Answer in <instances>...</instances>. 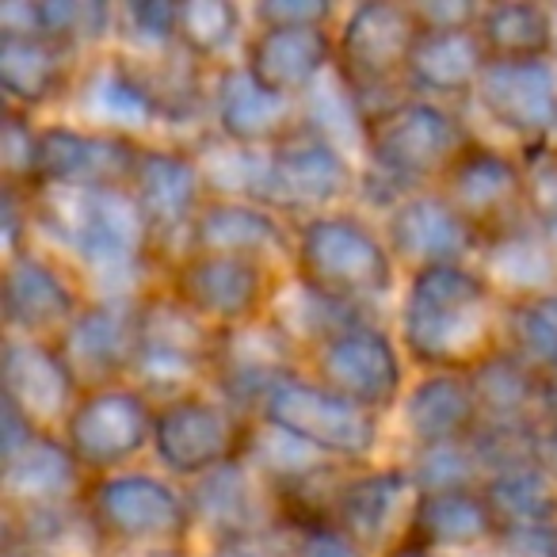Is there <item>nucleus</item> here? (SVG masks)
<instances>
[{
	"label": "nucleus",
	"mask_w": 557,
	"mask_h": 557,
	"mask_svg": "<svg viewBox=\"0 0 557 557\" xmlns=\"http://www.w3.org/2000/svg\"><path fill=\"white\" fill-rule=\"evenodd\" d=\"M85 516L108 554L141 546H187L195 531L187 488L161 470H131L92 478Z\"/></svg>",
	"instance_id": "39448f33"
},
{
	"label": "nucleus",
	"mask_w": 557,
	"mask_h": 557,
	"mask_svg": "<svg viewBox=\"0 0 557 557\" xmlns=\"http://www.w3.org/2000/svg\"><path fill=\"white\" fill-rule=\"evenodd\" d=\"M473 103L496 123L519 138V146L554 141L557 134V62L534 58V62H488L473 88Z\"/></svg>",
	"instance_id": "5701e85b"
},
{
	"label": "nucleus",
	"mask_w": 557,
	"mask_h": 557,
	"mask_svg": "<svg viewBox=\"0 0 557 557\" xmlns=\"http://www.w3.org/2000/svg\"><path fill=\"white\" fill-rule=\"evenodd\" d=\"M504 348L542 379H557V295L504 306Z\"/></svg>",
	"instance_id": "ea45409f"
},
{
	"label": "nucleus",
	"mask_w": 557,
	"mask_h": 557,
	"mask_svg": "<svg viewBox=\"0 0 557 557\" xmlns=\"http://www.w3.org/2000/svg\"><path fill=\"white\" fill-rule=\"evenodd\" d=\"M440 191L458 210V218L478 233L481 245L527 218L523 164H519V157L504 153L496 146H485L478 138L447 169V176L440 180Z\"/></svg>",
	"instance_id": "6ab92c4d"
},
{
	"label": "nucleus",
	"mask_w": 557,
	"mask_h": 557,
	"mask_svg": "<svg viewBox=\"0 0 557 557\" xmlns=\"http://www.w3.org/2000/svg\"><path fill=\"white\" fill-rule=\"evenodd\" d=\"M141 146L146 141L131 134L47 123L42 126V187H131Z\"/></svg>",
	"instance_id": "393cba45"
},
{
	"label": "nucleus",
	"mask_w": 557,
	"mask_h": 557,
	"mask_svg": "<svg viewBox=\"0 0 557 557\" xmlns=\"http://www.w3.org/2000/svg\"><path fill=\"white\" fill-rule=\"evenodd\" d=\"M397 344L420 374H470L504 344V302L478 263H443L409 275L397 306Z\"/></svg>",
	"instance_id": "f03ea898"
},
{
	"label": "nucleus",
	"mask_w": 557,
	"mask_h": 557,
	"mask_svg": "<svg viewBox=\"0 0 557 557\" xmlns=\"http://www.w3.org/2000/svg\"><path fill=\"white\" fill-rule=\"evenodd\" d=\"M470 141L473 134L447 103L405 96L401 103H394L367 123V172L389 184L397 202L401 195L440 187V180L447 176V169L462 157Z\"/></svg>",
	"instance_id": "20e7f679"
},
{
	"label": "nucleus",
	"mask_w": 557,
	"mask_h": 557,
	"mask_svg": "<svg viewBox=\"0 0 557 557\" xmlns=\"http://www.w3.org/2000/svg\"><path fill=\"white\" fill-rule=\"evenodd\" d=\"M302 126L298 100L275 96L240 62H225L210 73V134L240 149H275Z\"/></svg>",
	"instance_id": "4be33fe9"
},
{
	"label": "nucleus",
	"mask_w": 557,
	"mask_h": 557,
	"mask_svg": "<svg viewBox=\"0 0 557 557\" xmlns=\"http://www.w3.org/2000/svg\"><path fill=\"white\" fill-rule=\"evenodd\" d=\"M176 9L169 0H138L115 9V35L126 42V54H169L176 50Z\"/></svg>",
	"instance_id": "c03bdc74"
},
{
	"label": "nucleus",
	"mask_w": 557,
	"mask_h": 557,
	"mask_svg": "<svg viewBox=\"0 0 557 557\" xmlns=\"http://www.w3.org/2000/svg\"><path fill=\"white\" fill-rule=\"evenodd\" d=\"M108 557H191L187 546H141V549H119Z\"/></svg>",
	"instance_id": "603ef678"
},
{
	"label": "nucleus",
	"mask_w": 557,
	"mask_h": 557,
	"mask_svg": "<svg viewBox=\"0 0 557 557\" xmlns=\"http://www.w3.org/2000/svg\"><path fill=\"white\" fill-rule=\"evenodd\" d=\"M0 172H4V187H16V191L35 195L42 187V126H35L27 111L4 108Z\"/></svg>",
	"instance_id": "37998d69"
},
{
	"label": "nucleus",
	"mask_w": 557,
	"mask_h": 557,
	"mask_svg": "<svg viewBox=\"0 0 557 557\" xmlns=\"http://www.w3.org/2000/svg\"><path fill=\"white\" fill-rule=\"evenodd\" d=\"M256 420L283 428L287 435L302 440L306 447L336 458L341 466H371L382 440V417L359 409V405L336 397L306 371L283 379L263 397Z\"/></svg>",
	"instance_id": "0eeeda50"
},
{
	"label": "nucleus",
	"mask_w": 557,
	"mask_h": 557,
	"mask_svg": "<svg viewBox=\"0 0 557 557\" xmlns=\"http://www.w3.org/2000/svg\"><path fill=\"white\" fill-rule=\"evenodd\" d=\"M405 539L435 549V554H473L496 549L500 519L481 488H447V493H417Z\"/></svg>",
	"instance_id": "c85d7f7f"
},
{
	"label": "nucleus",
	"mask_w": 557,
	"mask_h": 557,
	"mask_svg": "<svg viewBox=\"0 0 557 557\" xmlns=\"http://www.w3.org/2000/svg\"><path fill=\"white\" fill-rule=\"evenodd\" d=\"M245 12L233 0H184L176 9V42L199 65L218 70L237 47H245Z\"/></svg>",
	"instance_id": "4c0bfd02"
},
{
	"label": "nucleus",
	"mask_w": 557,
	"mask_h": 557,
	"mask_svg": "<svg viewBox=\"0 0 557 557\" xmlns=\"http://www.w3.org/2000/svg\"><path fill=\"white\" fill-rule=\"evenodd\" d=\"M481 493L493 504L496 519H500V531L557 523V481L549 478V470L539 458L488 473Z\"/></svg>",
	"instance_id": "e433bc0d"
},
{
	"label": "nucleus",
	"mask_w": 557,
	"mask_h": 557,
	"mask_svg": "<svg viewBox=\"0 0 557 557\" xmlns=\"http://www.w3.org/2000/svg\"><path fill=\"white\" fill-rule=\"evenodd\" d=\"M131 191L138 199L146 222L153 225L157 248H161V260L172 263L187 252V237H191L195 218L202 214L210 199L207 176H202V164L195 157L191 146H153L146 141L138 157V169L131 176Z\"/></svg>",
	"instance_id": "2eb2a0df"
},
{
	"label": "nucleus",
	"mask_w": 557,
	"mask_h": 557,
	"mask_svg": "<svg viewBox=\"0 0 557 557\" xmlns=\"http://www.w3.org/2000/svg\"><path fill=\"white\" fill-rule=\"evenodd\" d=\"M70 100L92 131L131 134V138L141 141L149 126L161 123V111H157L146 81L138 77V70L123 50L88 62Z\"/></svg>",
	"instance_id": "cd10ccee"
},
{
	"label": "nucleus",
	"mask_w": 557,
	"mask_h": 557,
	"mask_svg": "<svg viewBox=\"0 0 557 557\" xmlns=\"http://www.w3.org/2000/svg\"><path fill=\"white\" fill-rule=\"evenodd\" d=\"M268 318L275 321L306 356H310L318 344L348 333V329L374 325V310H359V306H344V302H336V298L318 295V290H310L302 278H295V275L278 278V287L268 306Z\"/></svg>",
	"instance_id": "72a5a7b5"
},
{
	"label": "nucleus",
	"mask_w": 557,
	"mask_h": 557,
	"mask_svg": "<svg viewBox=\"0 0 557 557\" xmlns=\"http://www.w3.org/2000/svg\"><path fill=\"white\" fill-rule=\"evenodd\" d=\"M187 252L245 256L275 268V260L290 263L295 256V222L248 199H207L191 225Z\"/></svg>",
	"instance_id": "bb28decb"
},
{
	"label": "nucleus",
	"mask_w": 557,
	"mask_h": 557,
	"mask_svg": "<svg viewBox=\"0 0 557 557\" xmlns=\"http://www.w3.org/2000/svg\"><path fill=\"white\" fill-rule=\"evenodd\" d=\"M397 412H401V428L412 447L473 440L478 428L485 424L470 374H458V371L420 374L405 389V401Z\"/></svg>",
	"instance_id": "c756f323"
},
{
	"label": "nucleus",
	"mask_w": 557,
	"mask_h": 557,
	"mask_svg": "<svg viewBox=\"0 0 557 557\" xmlns=\"http://www.w3.org/2000/svg\"><path fill=\"white\" fill-rule=\"evenodd\" d=\"M278 278L283 275H275L271 263L245 260V256L184 252L164 271V290L222 333V329L263 318Z\"/></svg>",
	"instance_id": "1a4fd4ad"
},
{
	"label": "nucleus",
	"mask_w": 557,
	"mask_h": 557,
	"mask_svg": "<svg viewBox=\"0 0 557 557\" xmlns=\"http://www.w3.org/2000/svg\"><path fill=\"white\" fill-rule=\"evenodd\" d=\"M81 50L54 39H0V92L4 108L39 111L73 96L85 65Z\"/></svg>",
	"instance_id": "7c9ffc66"
},
{
	"label": "nucleus",
	"mask_w": 557,
	"mask_h": 557,
	"mask_svg": "<svg viewBox=\"0 0 557 557\" xmlns=\"http://www.w3.org/2000/svg\"><path fill=\"white\" fill-rule=\"evenodd\" d=\"M0 557H58V554H50L47 546H35V542H27V539H16V534H4Z\"/></svg>",
	"instance_id": "3c124183"
},
{
	"label": "nucleus",
	"mask_w": 557,
	"mask_h": 557,
	"mask_svg": "<svg viewBox=\"0 0 557 557\" xmlns=\"http://www.w3.org/2000/svg\"><path fill=\"white\" fill-rule=\"evenodd\" d=\"M478 35L493 62H534V58H554L557 24L554 12L542 4L500 0L481 9Z\"/></svg>",
	"instance_id": "c9c22d12"
},
{
	"label": "nucleus",
	"mask_w": 557,
	"mask_h": 557,
	"mask_svg": "<svg viewBox=\"0 0 557 557\" xmlns=\"http://www.w3.org/2000/svg\"><path fill=\"white\" fill-rule=\"evenodd\" d=\"M92 473L77 462L70 443L54 432H39L20 450L4 455V519H32L47 511L81 508Z\"/></svg>",
	"instance_id": "412c9836"
},
{
	"label": "nucleus",
	"mask_w": 557,
	"mask_h": 557,
	"mask_svg": "<svg viewBox=\"0 0 557 557\" xmlns=\"http://www.w3.org/2000/svg\"><path fill=\"white\" fill-rule=\"evenodd\" d=\"M539 462L549 470V478L557 481V424H542L539 428V447H534Z\"/></svg>",
	"instance_id": "8fccbe9b"
},
{
	"label": "nucleus",
	"mask_w": 557,
	"mask_h": 557,
	"mask_svg": "<svg viewBox=\"0 0 557 557\" xmlns=\"http://www.w3.org/2000/svg\"><path fill=\"white\" fill-rule=\"evenodd\" d=\"M488 47L481 42L478 27L462 32H424L409 58V92L424 100H473L481 73L488 70Z\"/></svg>",
	"instance_id": "473e14b6"
},
{
	"label": "nucleus",
	"mask_w": 557,
	"mask_h": 557,
	"mask_svg": "<svg viewBox=\"0 0 557 557\" xmlns=\"http://www.w3.org/2000/svg\"><path fill=\"white\" fill-rule=\"evenodd\" d=\"M32 218L85 278L88 298L146 302L164 287L169 263L131 187H42L32 195Z\"/></svg>",
	"instance_id": "f257e3e1"
},
{
	"label": "nucleus",
	"mask_w": 557,
	"mask_h": 557,
	"mask_svg": "<svg viewBox=\"0 0 557 557\" xmlns=\"http://www.w3.org/2000/svg\"><path fill=\"white\" fill-rule=\"evenodd\" d=\"M356 180L359 172L351 164V153L298 126V134L268 149V199H263V207L290 218V222L329 214V210H341V202L356 191Z\"/></svg>",
	"instance_id": "ddd939ff"
},
{
	"label": "nucleus",
	"mask_w": 557,
	"mask_h": 557,
	"mask_svg": "<svg viewBox=\"0 0 557 557\" xmlns=\"http://www.w3.org/2000/svg\"><path fill=\"white\" fill-rule=\"evenodd\" d=\"M138 321L141 302H119V298H88L85 310L70 321L54 348L77 379L81 394L131 382L141 344Z\"/></svg>",
	"instance_id": "a211bd4d"
},
{
	"label": "nucleus",
	"mask_w": 557,
	"mask_h": 557,
	"mask_svg": "<svg viewBox=\"0 0 557 557\" xmlns=\"http://www.w3.org/2000/svg\"><path fill=\"white\" fill-rule=\"evenodd\" d=\"M290 557H371V554L359 549L356 542L344 531H336L333 523H306V527H295Z\"/></svg>",
	"instance_id": "49530a36"
},
{
	"label": "nucleus",
	"mask_w": 557,
	"mask_h": 557,
	"mask_svg": "<svg viewBox=\"0 0 557 557\" xmlns=\"http://www.w3.org/2000/svg\"><path fill=\"white\" fill-rule=\"evenodd\" d=\"M481 417L488 424H542V389L546 379L523 363L516 351L500 348L470 371Z\"/></svg>",
	"instance_id": "f704fd0d"
},
{
	"label": "nucleus",
	"mask_w": 557,
	"mask_h": 557,
	"mask_svg": "<svg viewBox=\"0 0 557 557\" xmlns=\"http://www.w3.org/2000/svg\"><path fill=\"white\" fill-rule=\"evenodd\" d=\"M157 405L131 382L88 389L62 428V440L92 478L131 470L153 450Z\"/></svg>",
	"instance_id": "9d476101"
},
{
	"label": "nucleus",
	"mask_w": 557,
	"mask_h": 557,
	"mask_svg": "<svg viewBox=\"0 0 557 557\" xmlns=\"http://www.w3.org/2000/svg\"><path fill=\"white\" fill-rule=\"evenodd\" d=\"M412 500H417V485L405 466H356L336 485L325 523L344 531L371 557H379L405 539Z\"/></svg>",
	"instance_id": "f3484780"
},
{
	"label": "nucleus",
	"mask_w": 557,
	"mask_h": 557,
	"mask_svg": "<svg viewBox=\"0 0 557 557\" xmlns=\"http://www.w3.org/2000/svg\"><path fill=\"white\" fill-rule=\"evenodd\" d=\"M256 27H333L341 12L325 0H260L252 12Z\"/></svg>",
	"instance_id": "a18cd8bd"
},
{
	"label": "nucleus",
	"mask_w": 557,
	"mask_h": 557,
	"mask_svg": "<svg viewBox=\"0 0 557 557\" xmlns=\"http://www.w3.org/2000/svg\"><path fill=\"white\" fill-rule=\"evenodd\" d=\"M240 65L268 92L306 100L336 65V27H252Z\"/></svg>",
	"instance_id": "a878e982"
},
{
	"label": "nucleus",
	"mask_w": 557,
	"mask_h": 557,
	"mask_svg": "<svg viewBox=\"0 0 557 557\" xmlns=\"http://www.w3.org/2000/svg\"><path fill=\"white\" fill-rule=\"evenodd\" d=\"M412 485L417 493H447V488H481L488 481V470L481 462L473 440L458 443H435V447H412L409 462Z\"/></svg>",
	"instance_id": "a19ab883"
},
{
	"label": "nucleus",
	"mask_w": 557,
	"mask_h": 557,
	"mask_svg": "<svg viewBox=\"0 0 557 557\" xmlns=\"http://www.w3.org/2000/svg\"><path fill=\"white\" fill-rule=\"evenodd\" d=\"M295 539V534H290ZM290 539L275 542H210L195 557H290Z\"/></svg>",
	"instance_id": "09e8293b"
},
{
	"label": "nucleus",
	"mask_w": 557,
	"mask_h": 557,
	"mask_svg": "<svg viewBox=\"0 0 557 557\" xmlns=\"http://www.w3.org/2000/svg\"><path fill=\"white\" fill-rule=\"evenodd\" d=\"M473 263L504 306L557 295V252L527 218L488 237Z\"/></svg>",
	"instance_id": "2f4dec72"
},
{
	"label": "nucleus",
	"mask_w": 557,
	"mask_h": 557,
	"mask_svg": "<svg viewBox=\"0 0 557 557\" xmlns=\"http://www.w3.org/2000/svg\"><path fill=\"white\" fill-rule=\"evenodd\" d=\"M379 557H447V554H435V549L420 546V542L401 539V542H394V546H389L386 554H379Z\"/></svg>",
	"instance_id": "864d4df0"
},
{
	"label": "nucleus",
	"mask_w": 557,
	"mask_h": 557,
	"mask_svg": "<svg viewBox=\"0 0 557 557\" xmlns=\"http://www.w3.org/2000/svg\"><path fill=\"white\" fill-rule=\"evenodd\" d=\"M184 488L195 531H202L210 542H275L295 534L275 488L245 458Z\"/></svg>",
	"instance_id": "4468645a"
},
{
	"label": "nucleus",
	"mask_w": 557,
	"mask_h": 557,
	"mask_svg": "<svg viewBox=\"0 0 557 557\" xmlns=\"http://www.w3.org/2000/svg\"><path fill=\"white\" fill-rule=\"evenodd\" d=\"M424 35L412 4L397 0H367L341 16L336 24V73L356 92L363 115L371 119L379 100L374 96H412L409 92V58Z\"/></svg>",
	"instance_id": "423d86ee"
},
{
	"label": "nucleus",
	"mask_w": 557,
	"mask_h": 557,
	"mask_svg": "<svg viewBox=\"0 0 557 557\" xmlns=\"http://www.w3.org/2000/svg\"><path fill=\"white\" fill-rule=\"evenodd\" d=\"M382 237L405 275L443 268V263H473L481 252V237L458 218V210L443 199L440 187L401 195L386 210Z\"/></svg>",
	"instance_id": "aec40b11"
},
{
	"label": "nucleus",
	"mask_w": 557,
	"mask_h": 557,
	"mask_svg": "<svg viewBox=\"0 0 557 557\" xmlns=\"http://www.w3.org/2000/svg\"><path fill=\"white\" fill-rule=\"evenodd\" d=\"M298 371H306V351L263 313L248 325L218 333L214 386L210 389L240 417L256 420L263 397Z\"/></svg>",
	"instance_id": "dca6fc26"
},
{
	"label": "nucleus",
	"mask_w": 557,
	"mask_h": 557,
	"mask_svg": "<svg viewBox=\"0 0 557 557\" xmlns=\"http://www.w3.org/2000/svg\"><path fill=\"white\" fill-rule=\"evenodd\" d=\"M298 108H302L306 131L321 134L325 141L341 146L344 153L363 149L367 115H363V108H359L356 92H351L341 73H336V65H333V73H325V77L318 81V88H313L306 100H298Z\"/></svg>",
	"instance_id": "58836bf2"
},
{
	"label": "nucleus",
	"mask_w": 557,
	"mask_h": 557,
	"mask_svg": "<svg viewBox=\"0 0 557 557\" xmlns=\"http://www.w3.org/2000/svg\"><path fill=\"white\" fill-rule=\"evenodd\" d=\"M481 9L485 4H470V0H420L412 4L420 27L424 32H462V27H478Z\"/></svg>",
	"instance_id": "de8ad7c7"
},
{
	"label": "nucleus",
	"mask_w": 557,
	"mask_h": 557,
	"mask_svg": "<svg viewBox=\"0 0 557 557\" xmlns=\"http://www.w3.org/2000/svg\"><path fill=\"white\" fill-rule=\"evenodd\" d=\"M252 420L222 401L214 389L187 394L157 405L153 424V470L169 473L180 485L207 478L245 455Z\"/></svg>",
	"instance_id": "6e6552de"
},
{
	"label": "nucleus",
	"mask_w": 557,
	"mask_h": 557,
	"mask_svg": "<svg viewBox=\"0 0 557 557\" xmlns=\"http://www.w3.org/2000/svg\"><path fill=\"white\" fill-rule=\"evenodd\" d=\"M290 275L344 306L374 310L397 287V260L382 230L351 210H329L295 222Z\"/></svg>",
	"instance_id": "7ed1b4c3"
},
{
	"label": "nucleus",
	"mask_w": 557,
	"mask_h": 557,
	"mask_svg": "<svg viewBox=\"0 0 557 557\" xmlns=\"http://www.w3.org/2000/svg\"><path fill=\"white\" fill-rule=\"evenodd\" d=\"M405 363L409 359H405L401 344L374 321V325L348 329V333L318 344L306 356V374L344 401L359 405L374 417H386L405 401Z\"/></svg>",
	"instance_id": "9b49d317"
},
{
	"label": "nucleus",
	"mask_w": 557,
	"mask_h": 557,
	"mask_svg": "<svg viewBox=\"0 0 557 557\" xmlns=\"http://www.w3.org/2000/svg\"><path fill=\"white\" fill-rule=\"evenodd\" d=\"M0 306H4V333L58 341L70 321L88 306L85 278L39 245L4 256L0 278Z\"/></svg>",
	"instance_id": "f8f14e48"
},
{
	"label": "nucleus",
	"mask_w": 557,
	"mask_h": 557,
	"mask_svg": "<svg viewBox=\"0 0 557 557\" xmlns=\"http://www.w3.org/2000/svg\"><path fill=\"white\" fill-rule=\"evenodd\" d=\"M523 164V214L557 252V138L519 146Z\"/></svg>",
	"instance_id": "79ce46f5"
},
{
	"label": "nucleus",
	"mask_w": 557,
	"mask_h": 557,
	"mask_svg": "<svg viewBox=\"0 0 557 557\" xmlns=\"http://www.w3.org/2000/svg\"><path fill=\"white\" fill-rule=\"evenodd\" d=\"M0 374H4V405H12L20 417L32 420L39 432L62 435L65 420L81 401V386L65 367V359L58 356L54 341L4 333Z\"/></svg>",
	"instance_id": "b1692460"
}]
</instances>
